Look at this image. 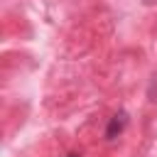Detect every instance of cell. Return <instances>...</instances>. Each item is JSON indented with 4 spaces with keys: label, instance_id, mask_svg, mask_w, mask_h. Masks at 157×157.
<instances>
[{
    "label": "cell",
    "instance_id": "cell-3",
    "mask_svg": "<svg viewBox=\"0 0 157 157\" xmlns=\"http://www.w3.org/2000/svg\"><path fill=\"white\" fill-rule=\"evenodd\" d=\"M142 2H147V5H150V2H155V0H142Z\"/></svg>",
    "mask_w": 157,
    "mask_h": 157
},
{
    "label": "cell",
    "instance_id": "cell-2",
    "mask_svg": "<svg viewBox=\"0 0 157 157\" xmlns=\"http://www.w3.org/2000/svg\"><path fill=\"white\" fill-rule=\"evenodd\" d=\"M66 157H81V155H78V152H71V155H66Z\"/></svg>",
    "mask_w": 157,
    "mask_h": 157
},
{
    "label": "cell",
    "instance_id": "cell-1",
    "mask_svg": "<svg viewBox=\"0 0 157 157\" xmlns=\"http://www.w3.org/2000/svg\"><path fill=\"white\" fill-rule=\"evenodd\" d=\"M125 123H128V113H125V110L115 113V115L108 120V128H105V140H115V137L125 130Z\"/></svg>",
    "mask_w": 157,
    "mask_h": 157
}]
</instances>
